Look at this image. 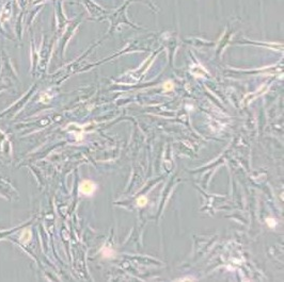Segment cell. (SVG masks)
<instances>
[{"label": "cell", "instance_id": "obj_4", "mask_svg": "<svg viewBox=\"0 0 284 282\" xmlns=\"http://www.w3.org/2000/svg\"><path fill=\"white\" fill-rule=\"evenodd\" d=\"M164 88L167 90V92H169V90H172L173 88H174L173 82H172V81H168V82H166V83L164 84Z\"/></svg>", "mask_w": 284, "mask_h": 282}, {"label": "cell", "instance_id": "obj_3", "mask_svg": "<svg viewBox=\"0 0 284 282\" xmlns=\"http://www.w3.org/2000/svg\"><path fill=\"white\" fill-rule=\"evenodd\" d=\"M147 203V199H146L145 196H141V197H139L137 199V204L138 206H144Z\"/></svg>", "mask_w": 284, "mask_h": 282}, {"label": "cell", "instance_id": "obj_2", "mask_svg": "<svg viewBox=\"0 0 284 282\" xmlns=\"http://www.w3.org/2000/svg\"><path fill=\"white\" fill-rule=\"evenodd\" d=\"M30 239H31V232H30V230H25V231L22 232V243L29 242Z\"/></svg>", "mask_w": 284, "mask_h": 282}, {"label": "cell", "instance_id": "obj_5", "mask_svg": "<svg viewBox=\"0 0 284 282\" xmlns=\"http://www.w3.org/2000/svg\"><path fill=\"white\" fill-rule=\"evenodd\" d=\"M266 221H267V225L269 226L270 228H274V227L277 226V221H274L273 218H267Z\"/></svg>", "mask_w": 284, "mask_h": 282}, {"label": "cell", "instance_id": "obj_1", "mask_svg": "<svg viewBox=\"0 0 284 282\" xmlns=\"http://www.w3.org/2000/svg\"><path fill=\"white\" fill-rule=\"evenodd\" d=\"M81 194L87 196H91L96 191V184L90 180H84L81 182L80 188H79Z\"/></svg>", "mask_w": 284, "mask_h": 282}]
</instances>
